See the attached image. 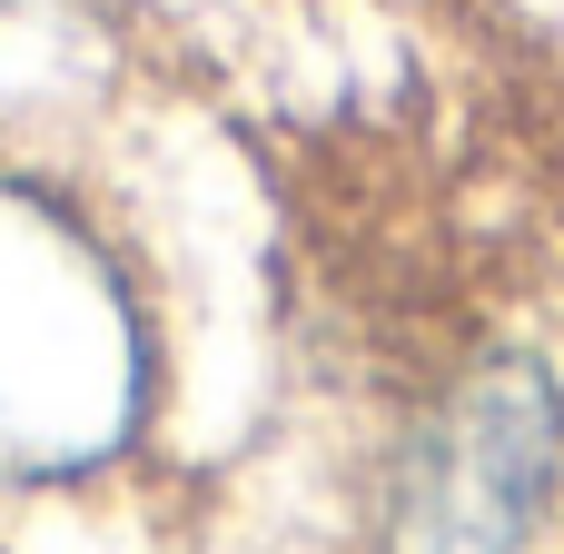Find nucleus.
<instances>
[{
  "mask_svg": "<svg viewBox=\"0 0 564 554\" xmlns=\"http://www.w3.org/2000/svg\"><path fill=\"white\" fill-rule=\"evenodd\" d=\"M159 317L119 218L0 149V486H79L149 436Z\"/></svg>",
  "mask_w": 564,
  "mask_h": 554,
  "instance_id": "f257e3e1",
  "label": "nucleus"
},
{
  "mask_svg": "<svg viewBox=\"0 0 564 554\" xmlns=\"http://www.w3.org/2000/svg\"><path fill=\"white\" fill-rule=\"evenodd\" d=\"M564 525V367L476 357L397 446L387 554H535Z\"/></svg>",
  "mask_w": 564,
  "mask_h": 554,
  "instance_id": "f03ea898",
  "label": "nucleus"
}]
</instances>
